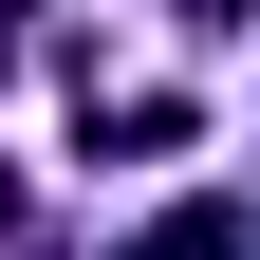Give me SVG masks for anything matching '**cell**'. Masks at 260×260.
<instances>
[{"label":"cell","instance_id":"obj_2","mask_svg":"<svg viewBox=\"0 0 260 260\" xmlns=\"http://www.w3.org/2000/svg\"><path fill=\"white\" fill-rule=\"evenodd\" d=\"M19 38H38V0H0V56H19Z\"/></svg>","mask_w":260,"mask_h":260},{"label":"cell","instance_id":"obj_4","mask_svg":"<svg viewBox=\"0 0 260 260\" xmlns=\"http://www.w3.org/2000/svg\"><path fill=\"white\" fill-rule=\"evenodd\" d=\"M0 223H19V168H0Z\"/></svg>","mask_w":260,"mask_h":260},{"label":"cell","instance_id":"obj_1","mask_svg":"<svg viewBox=\"0 0 260 260\" xmlns=\"http://www.w3.org/2000/svg\"><path fill=\"white\" fill-rule=\"evenodd\" d=\"M112 260H242V205H168L149 242H112Z\"/></svg>","mask_w":260,"mask_h":260},{"label":"cell","instance_id":"obj_3","mask_svg":"<svg viewBox=\"0 0 260 260\" xmlns=\"http://www.w3.org/2000/svg\"><path fill=\"white\" fill-rule=\"evenodd\" d=\"M186 19H260V0H186Z\"/></svg>","mask_w":260,"mask_h":260}]
</instances>
